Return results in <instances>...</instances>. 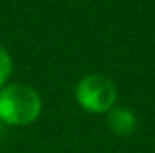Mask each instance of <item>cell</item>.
Wrapping results in <instances>:
<instances>
[{"label": "cell", "instance_id": "cell-1", "mask_svg": "<svg viewBox=\"0 0 155 153\" xmlns=\"http://www.w3.org/2000/svg\"><path fill=\"white\" fill-rule=\"evenodd\" d=\"M41 114L40 94L24 85L11 83L0 88V121L9 126H29Z\"/></svg>", "mask_w": 155, "mask_h": 153}, {"label": "cell", "instance_id": "cell-2", "mask_svg": "<svg viewBox=\"0 0 155 153\" xmlns=\"http://www.w3.org/2000/svg\"><path fill=\"white\" fill-rule=\"evenodd\" d=\"M78 105L90 114H108L117 101V88L110 77L103 74H88L76 85Z\"/></svg>", "mask_w": 155, "mask_h": 153}, {"label": "cell", "instance_id": "cell-3", "mask_svg": "<svg viewBox=\"0 0 155 153\" xmlns=\"http://www.w3.org/2000/svg\"><path fill=\"white\" fill-rule=\"evenodd\" d=\"M107 121L108 128L121 137H128L137 130V117L126 106H114L107 114Z\"/></svg>", "mask_w": 155, "mask_h": 153}, {"label": "cell", "instance_id": "cell-4", "mask_svg": "<svg viewBox=\"0 0 155 153\" xmlns=\"http://www.w3.org/2000/svg\"><path fill=\"white\" fill-rule=\"evenodd\" d=\"M11 72H13V60H11L9 52L0 45V88H4L7 85Z\"/></svg>", "mask_w": 155, "mask_h": 153}]
</instances>
